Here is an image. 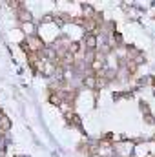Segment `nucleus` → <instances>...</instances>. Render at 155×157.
Segmentation results:
<instances>
[{"instance_id":"obj_5","label":"nucleus","mask_w":155,"mask_h":157,"mask_svg":"<svg viewBox=\"0 0 155 157\" xmlns=\"http://www.w3.org/2000/svg\"><path fill=\"white\" fill-rule=\"evenodd\" d=\"M153 95H155V91H153Z\"/></svg>"},{"instance_id":"obj_3","label":"nucleus","mask_w":155,"mask_h":157,"mask_svg":"<svg viewBox=\"0 0 155 157\" xmlns=\"http://www.w3.org/2000/svg\"><path fill=\"white\" fill-rule=\"evenodd\" d=\"M66 117H68V122H70V124H73V126H80V119H78V115H75V113L70 112Z\"/></svg>"},{"instance_id":"obj_1","label":"nucleus","mask_w":155,"mask_h":157,"mask_svg":"<svg viewBox=\"0 0 155 157\" xmlns=\"http://www.w3.org/2000/svg\"><path fill=\"white\" fill-rule=\"evenodd\" d=\"M84 44H86V51H95V48H97V35H86L84 37Z\"/></svg>"},{"instance_id":"obj_2","label":"nucleus","mask_w":155,"mask_h":157,"mask_svg":"<svg viewBox=\"0 0 155 157\" xmlns=\"http://www.w3.org/2000/svg\"><path fill=\"white\" fill-rule=\"evenodd\" d=\"M82 82H84V86H86V88L95 90V88H97V75H93V73H91V75H86Z\"/></svg>"},{"instance_id":"obj_4","label":"nucleus","mask_w":155,"mask_h":157,"mask_svg":"<svg viewBox=\"0 0 155 157\" xmlns=\"http://www.w3.org/2000/svg\"><path fill=\"white\" fill-rule=\"evenodd\" d=\"M22 29L28 33V37H31V35H33V31H35V26H33L31 22H26V24H22Z\"/></svg>"}]
</instances>
